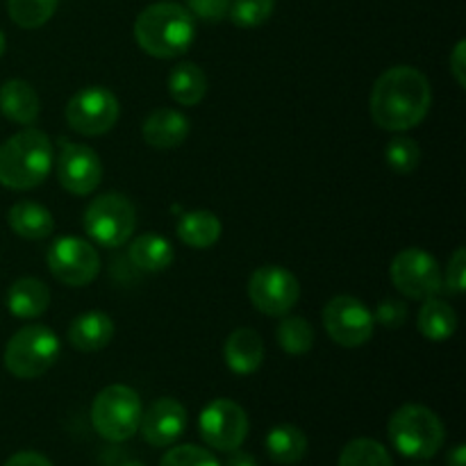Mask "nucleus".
Instances as JSON below:
<instances>
[{"instance_id": "nucleus-1", "label": "nucleus", "mask_w": 466, "mask_h": 466, "mask_svg": "<svg viewBox=\"0 0 466 466\" xmlns=\"http://www.w3.org/2000/svg\"><path fill=\"white\" fill-rule=\"evenodd\" d=\"M432 105V86L414 66H391L371 89L369 109L378 127L387 132H405L428 116Z\"/></svg>"}, {"instance_id": "nucleus-2", "label": "nucleus", "mask_w": 466, "mask_h": 466, "mask_svg": "<svg viewBox=\"0 0 466 466\" xmlns=\"http://www.w3.org/2000/svg\"><path fill=\"white\" fill-rule=\"evenodd\" d=\"M135 41L150 57L176 59L194 46L196 21L185 5L153 3L137 16Z\"/></svg>"}, {"instance_id": "nucleus-3", "label": "nucleus", "mask_w": 466, "mask_h": 466, "mask_svg": "<svg viewBox=\"0 0 466 466\" xmlns=\"http://www.w3.org/2000/svg\"><path fill=\"white\" fill-rule=\"evenodd\" d=\"M53 159L48 135L27 126L0 146V185L14 191L35 189L48 177Z\"/></svg>"}, {"instance_id": "nucleus-4", "label": "nucleus", "mask_w": 466, "mask_h": 466, "mask_svg": "<svg viewBox=\"0 0 466 466\" xmlns=\"http://www.w3.org/2000/svg\"><path fill=\"white\" fill-rule=\"evenodd\" d=\"M387 435L400 455L412 460H431L441 451L446 431L441 419L423 405L408 403L390 417Z\"/></svg>"}, {"instance_id": "nucleus-5", "label": "nucleus", "mask_w": 466, "mask_h": 466, "mask_svg": "<svg viewBox=\"0 0 466 466\" xmlns=\"http://www.w3.org/2000/svg\"><path fill=\"white\" fill-rule=\"evenodd\" d=\"M59 337L41 323H30L21 328L5 346V369L18 380H35L48 373L57 362Z\"/></svg>"}, {"instance_id": "nucleus-6", "label": "nucleus", "mask_w": 466, "mask_h": 466, "mask_svg": "<svg viewBox=\"0 0 466 466\" xmlns=\"http://www.w3.org/2000/svg\"><path fill=\"white\" fill-rule=\"evenodd\" d=\"M141 405L139 394L127 385H109L100 391L91 405V426L103 440L127 441L139 432Z\"/></svg>"}, {"instance_id": "nucleus-7", "label": "nucleus", "mask_w": 466, "mask_h": 466, "mask_svg": "<svg viewBox=\"0 0 466 466\" xmlns=\"http://www.w3.org/2000/svg\"><path fill=\"white\" fill-rule=\"evenodd\" d=\"M85 232L105 248H121L137 230V209L123 194L96 196L82 217Z\"/></svg>"}, {"instance_id": "nucleus-8", "label": "nucleus", "mask_w": 466, "mask_h": 466, "mask_svg": "<svg viewBox=\"0 0 466 466\" xmlns=\"http://www.w3.org/2000/svg\"><path fill=\"white\" fill-rule=\"evenodd\" d=\"M121 116V103L105 86H85L66 105V123L82 137H100Z\"/></svg>"}, {"instance_id": "nucleus-9", "label": "nucleus", "mask_w": 466, "mask_h": 466, "mask_svg": "<svg viewBox=\"0 0 466 466\" xmlns=\"http://www.w3.org/2000/svg\"><path fill=\"white\" fill-rule=\"evenodd\" d=\"M323 328L335 344L344 349H360L376 330L373 312L353 296H335L323 308Z\"/></svg>"}, {"instance_id": "nucleus-10", "label": "nucleus", "mask_w": 466, "mask_h": 466, "mask_svg": "<svg viewBox=\"0 0 466 466\" xmlns=\"http://www.w3.org/2000/svg\"><path fill=\"white\" fill-rule=\"evenodd\" d=\"M390 276L396 289L412 300H426L444 291V287H441L444 276H441L440 264L423 248L400 250L391 259Z\"/></svg>"}, {"instance_id": "nucleus-11", "label": "nucleus", "mask_w": 466, "mask_h": 466, "mask_svg": "<svg viewBox=\"0 0 466 466\" xmlns=\"http://www.w3.org/2000/svg\"><path fill=\"white\" fill-rule=\"evenodd\" d=\"M248 299L255 309L267 317H285L299 305L300 285L291 271L285 267H268L255 268L248 280Z\"/></svg>"}, {"instance_id": "nucleus-12", "label": "nucleus", "mask_w": 466, "mask_h": 466, "mask_svg": "<svg viewBox=\"0 0 466 466\" xmlns=\"http://www.w3.org/2000/svg\"><path fill=\"white\" fill-rule=\"evenodd\" d=\"M200 437L208 446L221 453L241 449L248 437V414L239 403L230 399H217L198 417Z\"/></svg>"}, {"instance_id": "nucleus-13", "label": "nucleus", "mask_w": 466, "mask_h": 466, "mask_svg": "<svg viewBox=\"0 0 466 466\" xmlns=\"http://www.w3.org/2000/svg\"><path fill=\"white\" fill-rule=\"evenodd\" d=\"M46 262L50 273L68 287L89 285L100 273L98 250L80 237H62L55 241L46 255Z\"/></svg>"}, {"instance_id": "nucleus-14", "label": "nucleus", "mask_w": 466, "mask_h": 466, "mask_svg": "<svg viewBox=\"0 0 466 466\" xmlns=\"http://www.w3.org/2000/svg\"><path fill=\"white\" fill-rule=\"evenodd\" d=\"M59 185L73 196H89L103 180V162L98 153L85 144L59 141L57 153Z\"/></svg>"}, {"instance_id": "nucleus-15", "label": "nucleus", "mask_w": 466, "mask_h": 466, "mask_svg": "<svg viewBox=\"0 0 466 466\" xmlns=\"http://www.w3.org/2000/svg\"><path fill=\"white\" fill-rule=\"evenodd\" d=\"M189 414L185 405L176 399H157L150 408L141 414L139 431L141 437L155 449H167L176 444L187 431Z\"/></svg>"}, {"instance_id": "nucleus-16", "label": "nucleus", "mask_w": 466, "mask_h": 466, "mask_svg": "<svg viewBox=\"0 0 466 466\" xmlns=\"http://www.w3.org/2000/svg\"><path fill=\"white\" fill-rule=\"evenodd\" d=\"M114 321L109 314L98 312H85L80 317H76L68 326L66 339L68 344L76 350H82V353H98V350L107 349L114 339Z\"/></svg>"}, {"instance_id": "nucleus-17", "label": "nucleus", "mask_w": 466, "mask_h": 466, "mask_svg": "<svg viewBox=\"0 0 466 466\" xmlns=\"http://www.w3.org/2000/svg\"><path fill=\"white\" fill-rule=\"evenodd\" d=\"M141 135H144L146 144L157 150L177 148L189 137V118L171 107L155 109L144 121Z\"/></svg>"}, {"instance_id": "nucleus-18", "label": "nucleus", "mask_w": 466, "mask_h": 466, "mask_svg": "<svg viewBox=\"0 0 466 466\" xmlns=\"http://www.w3.org/2000/svg\"><path fill=\"white\" fill-rule=\"evenodd\" d=\"M223 360L237 376H250L264 362V341L253 328H239L232 332L223 346Z\"/></svg>"}, {"instance_id": "nucleus-19", "label": "nucleus", "mask_w": 466, "mask_h": 466, "mask_svg": "<svg viewBox=\"0 0 466 466\" xmlns=\"http://www.w3.org/2000/svg\"><path fill=\"white\" fill-rule=\"evenodd\" d=\"M0 112L5 118L18 126L36 123L41 112L39 96L35 86L25 80H7L0 86Z\"/></svg>"}, {"instance_id": "nucleus-20", "label": "nucleus", "mask_w": 466, "mask_h": 466, "mask_svg": "<svg viewBox=\"0 0 466 466\" xmlns=\"http://www.w3.org/2000/svg\"><path fill=\"white\" fill-rule=\"evenodd\" d=\"M7 223L14 235L30 241L48 239L55 230L53 214L44 205L32 203V200H21V203L12 205V209L7 212Z\"/></svg>"}, {"instance_id": "nucleus-21", "label": "nucleus", "mask_w": 466, "mask_h": 466, "mask_svg": "<svg viewBox=\"0 0 466 466\" xmlns=\"http://www.w3.org/2000/svg\"><path fill=\"white\" fill-rule=\"evenodd\" d=\"M223 226L218 221L217 214L208 212V209H194V212H185L176 223V235L189 248L205 250L209 246L217 244L221 239Z\"/></svg>"}, {"instance_id": "nucleus-22", "label": "nucleus", "mask_w": 466, "mask_h": 466, "mask_svg": "<svg viewBox=\"0 0 466 466\" xmlns=\"http://www.w3.org/2000/svg\"><path fill=\"white\" fill-rule=\"evenodd\" d=\"M50 289L39 278H18L7 291V309L16 319H36L48 309Z\"/></svg>"}, {"instance_id": "nucleus-23", "label": "nucleus", "mask_w": 466, "mask_h": 466, "mask_svg": "<svg viewBox=\"0 0 466 466\" xmlns=\"http://www.w3.org/2000/svg\"><path fill=\"white\" fill-rule=\"evenodd\" d=\"M130 262L132 267L139 268L144 273H162L171 267L173 262V246L167 237L153 235V232H146V235L137 237L130 244Z\"/></svg>"}, {"instance_id": "nucleus-24", "label": "nucleus", "mask_w": 466, "mask_h": 466, "mask_svg": "<svg viewBox=\"0 0 466 466\" xmlns=\"http://www.w3.org/2000/svg\"><path fill=\"white\" fill-rule=\"evenodd\" d=\"M417 326L419 332L428 341L441 344V341H449L458 330V314L446 300L432 296V299L423 300L421 309H419Z\"/></svg>"}, {"instance_id": "nucleus-25", "label": "nucleus", "mask_w": 466, "mask_h": 466, "mask_svg": "<svg viewBox=\"0 0 466 466\" xmlns=\"http://www.w3.org/2000/svg\"><path fill=\"white\" fill-rule=\"evenodd\" d=\"M264 449L276 464L294 466L308 453V437L300 428L291 426V423H280L268 431Z\"/></svg>"}, {"instance_id": "nucleus-26", "label": "nucleus", "mask_w": 466, "mask_h": 466, "mask_svg": "<svg viewBox=\"0 0 466 466\" xmlns=\"http://www.w3.org/2000/svg\"><path fill=\"white\" fill-rule=\"evenodd\" d=\"M168 94L177 105L185 107H194L208 94V76L203 68L194 62L177 64L171 73H168Z\"/></svg>"}, {"instance_id": "nucleus-27", "label": "nucleus", "mask_w": 466, "mask_h": 466, "mask_svg": "<svg viewBox=\"0 0 466 466\" xmlns=\"http://www.w3.org/2000/svg\"><path fill=\"white\" fill-rule=\"evenodd\" d=\"M337 466H394V460L380 441L360 437L344 446Z\"/></svg>"}, {"instance_id": "nucleus-28", "label": "nucleus", "mask_w": 466, "mask_h": 466, "mask_svg": "<svg viewBox=\"0 0 466 466\" xmlns=\"http://www.w3.org/2000/svg\"><path fill=\"white\" fill-rule=\"evenodd\" d=\"M278 346L289 355H305L314 346V328L303 317H287L280 321L276 330Z\"/></svg>"}, {"instance_id": "nucleus-29", "label": "nucleus", "mask_w": 466, "mask_h": 466, "mask_svg": "<svg viewBox=\"0 0 466 466\" xmlns=\"http://www.w3.org/2000/svg\"><path fill=\"white\" fill-rule=\"evenodd\" d=\"M59 0H7V14L23 30H36L53 18Z\"/></svg>"}, {"instance_id": "nucleus-30", "label": "nucleus", "mask_w": 466, "mask_h": 466, "mask_svg": "<svg viewBox=\"0 0 466 466\" xmlns=\"http://www.w3.org/2000/svg\"><path fill=\"white\" fill-rule=\"evenodd\" d=\"M387 167L396 173H412L421 162V148L410 137H394L385 148Z\"/></svg>"}, {"instance_id": "nucleus-31", "label": "nucleus", "mask_w": 466, "mask_h": 466, "mask_svg": "<svg viewBox=\"0 0 466 466\" xmlns=\"http://www.w3.org/2000/svg\"><path fill=\"white\" fill-rule=\"evenodd\" d=\"M273 9L276 0H232L228 16L237 27H258L271 18Z\"/></svg>"}, {"instance_id": "nucleus-32", "label": "nucleus", "mask_w": 466, "mask_h": 466, "mask_svg": "<svg viewBox=\"0 0 466 466\" xmlns=\"http://www.w3.org/2000/svg\"><path fill=\"white\" fill-rule=\"evenodd\" d=\"M159 466H221L208 449L194 444H182L168 451Z\"/></svg>"}, {"instance_id": "nucleus-33", "label": "nucleus", "mask_w": 466, "mask_h": 466, "mask_svg": "<svg viewBox=\"0 0 466 466\" xmlns=\"http://www.w3.org/2000/svg\"><path fill=\"white\" fill-rule=\"evenodd\" d=\"M441 287L449 291L451 296H462L466 291V248L460 246L449 259L446 267V278H441Z\"/></svg>"}, {"instance_id": "nucleus-34", "label": "nucleus", "mask_w": 466, "mask_h": 466, "mask_svg": "<svg viewBox=\"0 0 466 466\" xmlns=\"http://www.w3.org/2000/svg\"><path fill=\"white\" fill-rule=\"evenodd\" d=\"M373 319H376L382 328H387V330H399V328H403V323L408 321V305H405L403 300L387 299L378 305Z\"/></svg>"}, {"instance_id": "nucleus-35", "label": "nucleus", "mask_w": 466, "mask_h": 466, "mask_svg": "<svg viewBox=\"0 0 466 466\" xmlns=\"http://www.w3.org/2000/svg\"><path fill=\"white\" fill-rule=\"evenodd\" d=\"M232 0H185L191 16H198L208 23H218L230 12Z\"/></svg>"}, {"instance_id": "nucleus-36", "label": "nucleus", "mask_w": 466, "mask_h": 466, "mask_svg": "<svg viewBox=\"0 0 466 466\" xmlns=\"http://www.w3.org/2000/svg\"><path fill=\"white\" fill-rule=\"evenodd\" d=\"M451 73H453L455 82H458L460 86H466V41H458L453 48V53H451Z\"/></svg>"}, {"instance_id": "nucleus-37", "label": "nucleus", "mask_w": 466, "mask_h": 466, "mask_svg": "<svg viewBox=\"0 0 466 466\" xmlns=\"http://www.w3.org/2000/svg\"><path fill=\"white\" fill-rule=\"evenodd\" d=\"M5 466H55L46 455L35 453V451H21V453H14L12 458L5 462Z\"/></svg>"}, {"instance_id": "nucleus-38", "label": "nucleus", "mask_w": 466, "mask_h": 466, "mask_svg": "<svg viewBox=\"0 0 466 466\" xmlns=\"http://www.w3.org/2000/svg\"><path fill=\"white\" fill-rule=\"evenodd\" d=\"M226 466H259V464H258V460L253 458V455L244 453V451L237 449V451H232V453H230V458H228Z\"/></svg>"}, {"instance_id": "nucleus-39", "label": "nucleus", "mask_w": 466, "mask_h": 466, "mask_svg": "<svg viewBox=\"0 0 466 466\" xmlns=\"http://www.w3.org/2000/svg\"><path fill=\"white\" fill-rule=\"evenodd\" d=\"M446 466H466V446L460 444L455 446L449 453V460H446Z\"/></svg>"}, {"instance_id": "nucleus-40", "label": "nucleus", "mask_w": 466, "mask_h": 466, "mask_svg": "<svg viewBox=\"0 0 466 466\" xmlns=\"http://www.w3.org/2000/svg\"><path fill=\"white\" fill-rule=\"evenodd\" d=\"M5 50H7V39H5L3 30H0V57H3V55H5Z\"/></svg>"}, {"instance_id": "nucleus-41", "label": "nucleus", "mask_w": 466, "mask_h": 466, "mask_svg": "<svg viewBox=\"0 0 466 466\" xmlns=\"http://www.w3.org/2000/svg\"><path fill=\"white\" fill-rule=\"evenodd\" d=\"M121 466H146L144 462H137V460H130V462H126V464H121Z\"/></svg>"}]
</instances>
